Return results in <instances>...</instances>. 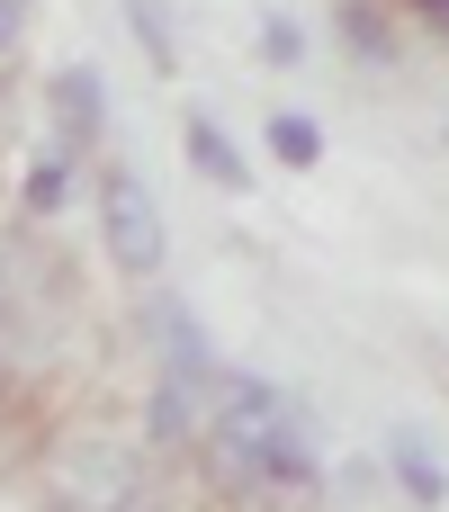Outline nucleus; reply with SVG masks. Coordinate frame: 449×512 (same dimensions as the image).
Here are the masks:
<instances>
[{
    "mask_svg": "<svg viewBox=\"0 0 449 512\" xmlns=\"http://www.w3.org/2000/svg\"><path fill=\"white\" fill-rule=\"evenodd\" d=\"M99 225H108V261H117L126 279H162V261H171V234H162V198H153L135 171H117V180H108V198H99Z\"/></svg>",
    "mask_w": 449,
    "mask_h": 512,
    "instance_id": "obj_1",
    "label": "nucleus"
},
{
    "mask_svg": "<svg viewBox=\"0 0 449 512\" xmlns=\"http://www.w3.org/2000/svg\"><path fill=\"white\" fill-rule=\"evenodd\" d=\"M54 486H63L72 512H135V495H144V459H135L126 441H81V450H63Z\"/></svg>",
    "mask_w": 449,
    "mask_h": 512,
    "instance_id": "obj_2",
    "label": "nucleus"
},
{
    "mask_svg": "<svg viewBox=\"0 0 449 512\" xmlns=\"http://www.w3.org/2000/svg\"><path fill=\"white\" fill-rule=\"evenodd\" d=\"M153 333H162L171 378H216V351H207V333L189 324V306H180V297H153Z\"/></svg>",
    "mask_w": 449,
    "mask_h": 512,
    "instance_id": "obj_3",
    "label": "nucleus"
},
{
    "mask_svg": "<svg viewBox=\"0 0 449 512\" xmlns=\"http://www.w3.org/2000/svg\"><path fill=\"white\" fill-rule=\"evenodd\" d=\"M54 108H63V153H81V144L99 135V117H108V99H99V72H90V63H72V72L54 81Z\"/></svg>",
    "mask_w": 449,
    "mask_h": 512,
    "instance_id": "obj_4",
    "label": "nucleus"
},
{
    "mask_svg": "<svg viewBox=\"0 0 449 512\" xmlns=\"http://www.w3.org/2000/svg\"><path fill=\"white\" fill-rule=\"evenodd\" d=\"M189 162H198V180H216V189H252V162L234 153V135H225L207 108L189 117Z\"/></svg>",
    "mask_w": 449,
    "mask_h": 512,
    "instance_id": "obj_5",
    "label": "nucleus"
},
{
    "mask_svg": "<svg viewBox=\"0 0 449 512\" xmlns=\"http://www.w3.org/2000/svg\"><path fill=\"white\" fill-rule=\"evenodd\" d=\"M126 27L144 36V63L153 72H180V36H171V9L162 0H126Z\"/></svg>",
    "mask_w": 449,
    "mask_h": 512,
    "instance_id": "obj_6",
    "label": "nucleus"
},
{
    "mask_svg": "<svg viewBox=\"0 0 449 512\" xmlns=\"http://www.w3.org/2000/svg\"><path fill=\"white\" fill-rule=\"evenodd\" d=\"M387 459H396V477H405V486H414V495H423V504H441V459H432V450H423V441H414V432H396V441H387Z\"/></svg>",
    "mask_w": 449,
    "mask_h": 512,
    "instance_id": "obj_7",
    "label": "nucleus"
},
{
    "mask_svg": "<svg viewBox=\"0 0 449 512\" xmlns=\"http://www.w3.org/2000/svg\"><path fill=\"white\" fill-rule=\"evenodd\" d=\"M270 153L306 171V162H324V126L315 117H270Z\"/></svg>",
    "mask_w": 449,
    "mask_h": 512,
    "instance_id": "obj_8",
    "label": "nucleus"
},
{
    "mask_svg": "<svg viewBox=\"0 0 449 512\" xmlns=\"http://www.w3.org/2000/svg\"><path fill=\"white\" fill-rule=\"evenodd\" d=\"M63 198H72V153H45V162L27 171V207H36V216H54Z\"/></svg>",
    "mask_w": 449,
    "mask_h": 512,
    "instance_id": "obj_9",
    "label": "nucleus"
},
{
    "mask_svg": "<svg viewBox=\"0 0 449 512\" xmlns=\"http://www.w3.org/2000/svg\"><path fill=\"white\" fill-rule=\"evenodd\" d=\"M261 54H270V63H297V54H306V36H297L288 18H261Z\"/></svg>",
    "mask_w": 449,
    "mask_h": 512,
    "instance_id": "obj_10",
    "label": "nucleus"
},
{
    "mask_svg": "<svg viewBox=\"0 0 449 512\" xmlns=\"http://www.w3.org/2000/svg\"><path fill=\"white\" fill-rule=\"evenodd\" d=\"M18 36H27V0H0V54H9Z\"/></svg>",
    "mask_w": 449,
    "mask_h": 512,
    "instance_id": "obj_11",
    "label": "nucleus"
}]
</instances>
